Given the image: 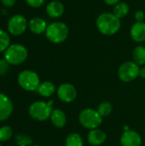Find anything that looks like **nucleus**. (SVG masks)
I'll list each match as a JSON object with an SVG mask.
<instances>
[{
    "mask_svg": "<svg viewBox=\"0 0 145 146\" xmlns=\"http://www.w3.org/2000/svg\"><path fill=\"white\" fill-rule=\"evenodd\" d=\"M66 146H84L82 137L76 133H72L68 135L65 141Z\"/></svg>",
    "mask_w": 145,
    "mask_h": 146,
    "instance_id": "aec40b11",
    "label": "nucleus"
},
{
    "mask_svg": "<svg viewBox=\"0 0 145 146\" xmlns=\"http://www.w3.org/2000/svg\"><path fill=\"white\" fill-rule=\"evenodd\" d=\"M130 36L135 42L141 43L145 41V22L136 21L130 30Z\"/></svg>",
    "mask_w": 145,
    "mask_h": 146,
    "instance_id": "f8f14e48",
    "label": "nucleus"
},
{
    "mask_svg": "<svg viewBox=\"0 0 145 146\" xmlns=\"http://www.w3.org/2000/svg\"><path fill=\"white\" fill-rule=\"evenodd\" d=\"M53 104L52 101L48 103L43 101H37L32 103L28 110L30 116L38 121H44L50 118L52 114L53 109L51 104Z\"/></svg>",
    "mask_w": 145,
    "mask_h": 146,
    "instance_id": "7ed1b4c3",
    "label": "nucleus"
},
{
    "mask_svg": "<svg viewBox=\"0 0 145 146\" xmlns=\"http://www.w3.org/2000/svg\"><path fill=\"white\" fill-rule=\"evenodd\" d=\"M58 98L64 103H71L77 98V90L70 83H63L56 90Z\"/></svg>",
    "mask_w": 145,
    "mask_h": 146,
    "instance_id": "1a4fd4ad",
    "label": "nucleus"
},
{
    "mask_svg": "<svg viewBox=\"0 0 145 146\" xmlns=\"http://www.w3.org/2000/svg\"><path fill=\"white\" fill-rule=\"evenodd\" d=\"M106 139H107L106 133L99 128L90 130L87 135V140L89 144L92 146H99L103 145L105 142Z\"/></svg>",
    "mask_w": 145,
    "mask_h": 146,
    "instance_id": "ddd939ff",
    "label": "nucleus"
},
{
    "mask_svg": "<svg viewBox=\"0 0 145 146\" xmlns=\"http://www.w3.org/2000/svg\"><path fill=\"white\" fill-rule=\"evenodd\" d=\"M133 62L138 66H143L145 64V47L143 45L137 46L132 52Z\"/></svg>",
    "mask_w": 145,
    "mask_h": 146,
    "instance_id": "a211bd4d",
    "label": "nucleus"
},
{
    "mask_svg": "<svg viewBox=\"0 0 145 146\" xmlns=\"http://www.w3.org/2000/svg\"><path fill=\"white\" fill-rule=\"evenodd\" d=\"M130 11L129 5L125 2H120L114 6L113 13L120 19L126 17Z\"/></svg>",
    "mask_w": 145,
    "mask_h": 146,
    "instance_id": "6ab92c4d",
    "label": "nucleus"
},
{
    "mask_svg": "<svg viewBox=\"0 0 145 146\" xmlns=\"http://www.w3.org/2000/svg\"><path fill=\"white\" fill-rule=\"evenodd\" d=\"M121 146H141L142 145V138L138 133L134 130L128 129L124 131L121 137Z\"/></svg>",
    "mask_w": 145,
    "mask_h": 146,
    "instance_id": "9d476101",
    "label": "nucleus"
},
{
    "mask_svg": "<svg viewBox=\"0 0 145 146\" xmlns=\"http://www.w3.org/2000/svg\"><path fill=\"white\" fill-rule=\"evenodd\" d=\"M28 27L32 33L35 34H41L43 33H45L48 26L44 19L39 17H35L29 21Z\"/></svg>",
    "mask_w": 145,
    "mask_h": 146,
    "instance_id": "2eb2a0df",
    "label": "nucleus"
},
{
    "mask_svg": "<svg viewBox=\"0 0 145 146\" xmlns=\"http://www.w3.org/2000/svg\"><path fill=\"white\" fill-rule=\"evenodd\" d=\"M79 121L80 125L89 130L98 128L103 122V117L97 110L94 109H85L79 115Z\"/></svg>",
    "mask_w": 145,
    "mask_h": 146,
    "instance_id": "20e7f679",
    "label": "nucleus"
},
{
    "mask_svg": "<svg viewBox=\"0 0 145 146\" xmlns=\"http://www.w3.org/2000/svg\"><path fill=\"white\" fill-rule=\"evenodd\" d=\"M97 30L103 35L111 36L119 32L121 27V19L118 18L114 13H103L100 14L96 21Z\"/></svg>",
    "mask_w": 145,
    "mask_h": 146,
    "instance_id": "f257e3e1",
    "label": "nucleus"
},
{
    "mask_svg": "<svg viewBox=\"0 0 145 146\" xmlns=\"http://www.w3.org/2000/svg\"><path fill=\"white\" fill-rule=\"evenodd\" d=\"M33 146H41V145H33Z\"/></svg>",
    "mask_w": 145,
    "mask_h": 146,
    "instance_id": "c756f323",
    "label": "nucleus"
},
{
    "mask_svg": "<svg viewBox=\"0 0 145 146\" xmlns=\"http://www.w3.org/2000/svg\"><path fill=\"white\" fill-rule=\"evenodd\" d=\"M103 1L106 4L110 5V6H115V4L120 3V0H103Z\"/></svg>",
    "mask_w": 145,
    "mask_h": 146,
    "instance_id": "cd10ccee",
    "label": "nucleus"
},
{
    "mask_svg": "<svg viewBox=\"0 0 145 146\" xmlns=\"http://www.w3.org/2000/svg\"><path fill=\"white\" fill-rule=\"evenodd\" d=\"M16 0H1L2 3L6 7H11L15 3Z\"/></svg>",
    "mask_w": 145,
    "mask_h": 146,
    "instance_id": "bb28decb",
    "label": "nucleus"
},
{
    "mask_svg": "<svg viewBox=\"0 0 145 146\" xmlns=\"http://www.w3.org/2000/svg\"><path fill=\"white\" fill-rule=\"evenodd\" d=\"M26 3L32 8H38L42 6L44 3V0H26Z\"/></svg>",
    "mask_w": 145,
    "mask_h": 146,
    "instance_id": "393cba45",
    "label": "nucleus"
},
{
    "mask_svg": "<svg viewBox=\"0 0 145 146\" xmlns=\"http://www.w3.org/2000/svg\"><path fill=\"white\" fill-rule=\"evenodd\" d=\"M28 53L25 46L19 44H11L4 52V59L11 65H19L27 58Z\"/></svg>",
    "mask_w": 145,
    "mask_h": 146,
    "instance_id": "39448f33",
    "label": "nucleus"
},
{
    "mask_svg": "<svg viewBox=\"0 0 145 146\" xmlns=\"http://www.w3.org/2000/svg\"><path fill=\"white\" fill-rule=\"evenodd\" d=\"M13 111V104L11 100L0 92V121L8 119Z\"/></svg>",
    "mask_w": 145,
    "mask_h": 146,
    "instance_id": "9b49d317",
    "label": "nucleus"
},
{
    "mask_svg": "<svg viewBox=\"0 0 145 146\" xmlns=\"http://www.w3.org/2000/svg\"><path fill=\"white\" fill-rule=\"evenodd\" d=\"M69 34L68 27L62 21H55L48 25L45 31L47 39L53 44H61L64 42Z\"/></svg>",
    "mask_w": 145,
    "mask_h": 146,
    "instance_id": "f03ea898",
    "label": "nucleus"
},
{
    "mask_svg": "<svg viewBox=\"0 0 145 146\" xmlns=\"http://www.w3.org/2000/svg\"><path fill=\"white\" fill-rule=\"evenodd\" d=\"M9 70V62L5 59H0V76L7 74Z\"/></svg>",
    "mask_w": 145,
    "mask_h": 146,
    "instance_id": "b1692460",
    "label": "nucleus"
},
{
    "mask_svg": "<svg viewBox=\"0 0 145 146\" xmlns=\"http://www.w3.org/2000/svg\"><path fill=\"white\" fill-rule=\"evenodd\" d=\"M138 77L142 78V79H145V68H141L139 69V74Z\"/></svg>",
    "mask_w": 145,
    "mask_h": 146,
    "instance_id": "c85d7f7f",
    "label": "nucleus"
},
{
    "mask_svg": "<svg viewBox=\"0 0 145 146\" xmlns=\"http://www.w3.org/2000/svg\"><path fill=\"white\" fill-rule=\"evenodd\" d=\"M46 13L51 18H59L64 13V5L60 1H51L46 6Z\"/></svg>",
    "mask_w": 145,
    "mask_h": 146,
    "instance_id": "4468645a",
    "label": "nucleus"
},
{
    "mask_svg": "<svg viewBox=\"0 0 145 146\" xmlns=\"http://www.w3.org/2000/svg\"><path fill=\"white\" fill-rule=\"evenodd\" d=\"M97 112L99 113V115L103 118V117H107L109 115H111V113L113 112V105L111 103L109 102H103L101 103L98 107H97Z\"/></svg>",
    "mask_w": 145,
    "mask_h": 146,
    "instance_id": "412c9836",
    "label": "nucleus"
},
{
    "mask_svg": "<svg viewBox=\"0 0 145 146\" xmlns=\"http://www.w3.org/2000/svg\"><path fill=\"white\" fill-rule=\"evenodd\" d=\"M37 92L42 97L49 98L56 92V86L50 81H44L38 86Z\"/></svg>",
    "mask_w": 145,
    "mask_h": 146,
    "instance_id": "f3484780",
    "label": "nucleus"
},
{
    "mask_svg": "<svg viewBox=\"0 0 145 146\" xmlns=\"http://www.w3.org/2000/svg\"><path fill=\"white\" fill-rule=\"evenodd\" d=\"M0 146H1V145H0Z\"/></svg>",
    "mask_w": 145,
    "mask_h": 146,
    "instance_id": "7c9ffc66",
    "label": "nucleus"
},
{
    "mask_svg": "<svg viewBox=\"0 0 145 146\" xmlns=\"http://www.w3.org/2000/svg\"><path fill=\"white\" fill-rule=\"evenodd\" d=\"M27 27V21L21 15H15L12 16L8 22L9 32L13 35L22 34Z\"/></svg>",
    "mask_w": 145,
    "mask_h": 146,
    "instance_id": "6e6552de",
    "label": "nucleus"
},
{
    "mask_svg": "<svg viewBox=\"0 0 145 146\" xmlns=\"http://www.w3.org/2000/svg\"><path fill=\"white\" fill-rule=\"evenodd\" d=\"M9 46V36L6 32L0 29V52H3Z\"/></svg>",
    "mask_w": 145,
    "mask_h": 146,
    "instance_id": "4be33fe9",
    "label": "nucleus"
},
{
    "mask_svg": "<svg viewBox=\"0 0 145 146\" xmlns=\"http://www.w3.org/2000/svg\"><path fill=\"white\" fill-rule=\"evenodd\" d=\"M50 119L53 126L57 128H62L67 123L66 114L62 110H59V109L53 110Z\"/></svg>",
    "mask_w": 145,
    "mask_h": 146,
    "instance_id": "dca6fc26",
    "label": "nucleus"
},
{
    "mask_svg": "<svg viewBox=\"0 0 145 146\" xmlns=\"http://www.w3.org/2000/svg\"><path fill=\"white\" fill-rule=\"evenodd\" d=\"M18 83L24 90L33 92L37 91L40 85V80L35 72L32 70H24L20 73L18 76Z\"/></svg>",
    "mask_w": 145,
    "mask_h": 146,
    "instance_id": "423d86ee",
    "label": "nucleus"
},
{
    "mask_svg": "<svg viewBox=\"0 0 145 146\" xmlns=\"http://www.w3.org/2000/svg\"><path fill=\"white\" fill-rule=\"evenodd\" d=\"M136 21H144L145 18V14L143 10H137L134 15Z\"/></svg>",
    "mask_w": 145,
    "mask_h": 146,
    "instance_id": "a878e982",
    "label": "nucleus"
},
{
    "mask_svg": "<svg viewBox=\"0 0 145 146\" xmlns=\"http://www.w3.org/2000/svg\"><path fill=\"white\" fill-rule=\"evenodd\" d=\"M139 66L133 61L122 63L118 69V76L123 82H131L136 80L139 74Z\"/></svg>",
    "mask_w": 145,
    "mask_h": 146,
    "instance_id": "0eeeda50",
    "label": "nucleus"
},
{
    "mask_svg": "<svg viewBox=\"0 0 145 146\" xmlns=\"http://www.w3.org/2000/svg\"><path fill=\"white\" fill-rule=\"evenodd\" d=\"M11 136H12V129L9 127L4 126L0 128V141L1 142L8 141L11 138Z\"/></svg>",
    "mask_w": 145,
    "mask_h": 146,
    "instance_id": "5701e85b",
    "label": "nucleus"
}]
</instances>
